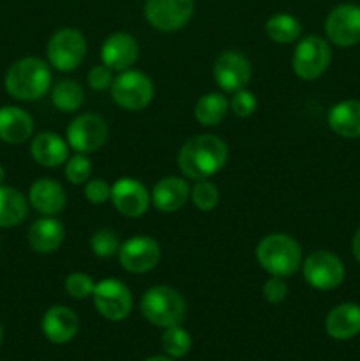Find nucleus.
Segmentation results:
<instances>
[{"label": "nucleus", "mask_w": 360, "mask_h": 361, "mask_svg": "<svg viewBox=\"0 0 360 361\" xmlns=\"http://www.w3.org/2000/svg\"><path fill=\"white\" fill-rule=\"evenodd\" d=\"M228 162V145L214 134L189 137L176 155V166L184 178L205 180L217 175Z\"/></svg>", "instance_id": "nucleus-1"}, {"label": "nucleus", "mask_w": 360, "mask_h": 361, "mask_svg": "<svg viewBox=\"0 0 360 361\" xmlns=\"http://www.w3.org/2000/svg\"><path fill=\"white\" fill-rule=\"evenodd\" d=\"M4 85L18 101H37L52 90V66L37 56H25L7 69Z\"/></svg>", "instance_id": "nucleus-2"}, {"label": "nucleus", "mask_w": 360, "mask_h": 361, "mask_svg": "<svg viewBox=\"0 0 360 361\" xmlns=\"http://www.w3.org/2000/svg\"><path fill=\"white\" fill-rule=\"evenodd\" d=\"M256 259L268 275L286 279L302 267V247L293 236L272 233L258 243Z\"/></svg>", "instance_id": "nucleus-3"}, {"label": "nucleus", "mask_w": 360, "mask_h": 361, "mask_svg": "<svg viewBox=\"0 0 360 361\" xmlns=\"http://www.w3.org/2000/svg\"><path fill=\"white\" fill-rule=\"evenodd\" d=\"M140 309L145 319L159 328L180 324L186 317V300L169 286H154L147 289L140 300Z\"/></svg>", "instance_id": "nucleus-4"}, {"label": "nucleus", "mask_w": 360, "mask_h": 361, "mask_svg": "<svg viewBox=\"0 0 360 361\" xmlns=\"http://www.w3.org/2000/svg\"><path fill=\"white\" fill-rule=\"evenodd\" d=\"M87 39L78 28H60L49 37L46 44L48 63L60 73L78 69L87 55Z\"/></svg>", "instance_id": "nucleus-5"}, {"label": "nucleus", "mask_w": 360, "mask_h": 361, "mask_svg": "<svg viewBox=\"0 0 360 361\" xmlns=\"http://www.w3.org/2000/svg\"><path fill=\"white\" fill-rule=\"evenodd\" d=\"M112 97L116 106L127 111H140L145 109L154 99V83L150 78L141 71L127 69L122 71L113 80Z\"/></svg>", "instance_id": "nucleus-6"}, {"label": "nucleus", "mask_w": 360, "mask_h": 361, "mask_svg": "<svg viewBox=\"0 0 360 361\" xmlns=\"http://www.w3.org/2000/svg\"><path fill=\"white\" fill-rule=\"evenodd\" d=\"M332 49L328 41L320 35H306L296 42L293 53V73L304 81H314L328 69Z\"/></svg>", "instance_id": "nucleus-7"}, {"label": "nucleus", "mask_w": 360, "mask_h": 361, "mask_svg": "<svg viewBox=\"0 0 360 361\" xmlns=\"http://www.w3.org/2000/svg\"><path fill=\"white\" fill-rule=\"evenodd\" d=\"M304 281L318 291H332L339 288L346 277L341 257L330 250H314L302 261Z\"/></svg>", "instance_id": "nucleus-8"}, {"label": "nucleus", "mask_w": 360, "mask_h": 361, "mask_svg": "<svg viewBox=\"0 0 360 361\" xmlns=\"http://www.w3.org/2000/svg\"><path fill=\"white\" fill-rule=\"evenodd\" d=\"M109 127L101 115L83 113L67 126L66 141L76 154H92L108 141Z\"/></svg>", "instance_id": "nucleus-9"}, {"label": "nucleus", "mask_w": 360, "mask_h": 361, "mask_svg": "<svg viewBox=\"0 0 360 361\" xmlns=\"http://www.w3.org/2000/svg\"><path fill=\"white\" fill-rule=\"evenodd\" d=\"M92 300L97 312L113 323L126 319L134 305L131 289L116 279H102L97 282L92 293Z\"/></svg>", "instance_id": "nucleus-10"}, {"label": "nucleus", "mask_w": 360, "mask_h": 361, "mask_svg": "<svg viewBox=\"0 0 360 361\" xmlns=\"http://www.w3.org/2000/svg\"><path fill=\"white\" fill-rule=\"evenodd\" d=\"M194 0H147L145 20L161 32H176L194 16Z\"/></svg>", "instance_id": "nucleus-11"}, {"label": "nucleus", "mask_w": 360, "mask_h": 361, "mask_svg": "<svg viewBox=\"0 0 360 361\" xmlns=\"http://www.w3.org/2000/svg\"><path fill=\"white\" fill-rule=\"evenodd\" d=\"M116 256L120 267L129 274H148L161 261V247L150 236L138 235L126 240Z\"/></svg>", "instance_id": "nucleus-12"}, {"label": "nucleus", "mask_w": 360, "mask_h": 361, "mask_svg": "<svg viewBox=\"0 0 360 361\" xmlns=\"http://www.w3.org/2000/svg\"><path fill=\"white\" fill-rule=\"evenodd\" d=\"M325 32L332 44L349 48L360 42V6L339 4L325 20Z\"/></svg>", "instance_id": "nucleus-13"}, {"label": "nucleus", "mask_w": 360, "mask_h": 361, "mask_svg": "<svg viewBox=\"0 0 360 361\" xmlns=\"http://www.w3.org/2000/svg\"><path fill=\"white\" fill-rule=\"evenodd\" d=\"M214 80L222 92L242 90L253 78V66L240 51H224L214 62Z\"/></svg>", "instance_id": "nucleus-14"}, {"label": "nucleus", "mask_w": 360, "mask_h": 361, "mask_svg": "<svg viewBox=\"0 0 360 361\" xmlns=\"http://www.w3.org/2000/svg\"><path fill=\"white\" fill-rule=\"evenodd\" d=\"M112 203L120 215L129 219L141 217L150 208L152 197L147 187L136 178L124 176L112 185Z\"/></svg>", "instance_id": "nucleus-15"}, {"label": "nucleus", "mask_w": 360, "mask_h": 361, "mask_svg": "<svg viewBox=\"0 0 360 361\" xmlns=\"http://www.w3.org/2000/svg\"><path fill=\"white\" fill-rule=\"evenodd\" d=\"M138 56H140V44L127 32L108 35L101 46L102 63L119 73L131 69L136 63Z\"/></svg>", "instance_id": "nucleus-16"}, {"label": "nucleus", "mask_w": 360, "mask_h": 361, "mask_svg": "<svg viewBox=\"0 0 360 361\" xmlns=\"http://www.w3.org/2000/svg\"><path fill=\"white\" fill-rule=\"evenodd\" d=\"M42 334L53 344H67L80 330V319L73 309L66 305H53L42 316Z\"/></svg>", "instance_id": "nucleus-17"}, {"label": "nucleus", "mask_w": 360, "mask_h": 361, "mask_svg": "<svg viewBox=\"0 0 360 361\" xmlns=\"http://www.w3.org/2000/svg\"><path fill=\"white\" fill-rule=\"evenodd\" d=\"M152 204L162 214H175L191 197V185L184 176H164L152 189Z\"/></svg>", "instance_id": "nucleus-18"}, {"label": "nucleus", "mask_w": 360, "mask_h": 361, "mask_svg": "<svg viewBox=\"0 0 360 361\" xmlns=\"http://www.w3.org/2000/svg\"><path fill=\"white\" fill-rule=\"evenodd\" d=\"M28 203L44 217H55L62 214L67 204L66 190L56 180L39 178L32 183L28 190Z\"/></svg>", "instance_id": "nucleus-19"}, {"label": "nucleus", "mask_w": 360, "mask_h": 361, "mask_svg": "<svg viewBox=\"0 0 360 361\" xmlns=\"http://www.w3.org/2000/svg\"><path fill=\"white\" fill-rule=\"evenodd\" d=\"M34 134V118L18 106L0 108V140L9 145H21Z\"/></svg>", "instance_id": "nucleus-20"}, {"label": "nucleus", "mask_w": 360, "mask_h": 361, "mask_svg": "<svg viewBox=\"0 0 360 361\" xmlns=\"http://www.w3.org/2000/svg\"><path fill=\"white\" fill-rule=\"evenodd\" d=\"M28 245L37 254H53L66 240V228L55 217L37 219L28 229Z\"/></svg>", "instance_id": "nucleus-21"}, {"label": "nucleus", "mask_w": 360, "mask_h": 361, "mask_svg": "<svg viewBox=\"0 0 360 361\" xmlns=\"http://www.w3.org/2000/svg\"><path fill=\"white\" fill-rule=\"evenodd\" d=\"M32 159L44 168H59L69 159V145L55 133H41L30 143Z\"/></svg>", "instance_id": "nucleus-22"}, {"label": "nucleus", "mask_w": 360, "mask_h": 361, "mask_svg": "<svg viewBox=\"0 0 360 361\" xmlns=\"http://www.w3.org/2000/svg\"><path fill=\"white\" fill-rule=\"evenodd\" d=\"M325 330L335 341H349L360 334V305L341 303L328 312Z\"/></svg>", "instance_id": "nucleus-23"}, {"label": "nucleus", "mask_w": 360, "mask_h": 361, "mask_svg": "<svg viewBox=\"0 0 360 361\" xmlns=\"http://www.w3.org/2000/svg\"><path fill=\"white\" fill-rule=\"evenodd\" d=\"M328 127L341 137H360V101L349 99L332 106L328 111Z\"/></svg>", "instance_id": "nucleus-24"}, {"label": "nucleus", "mask_w": 360, "mask_h": 361, "mask_svg": "<svg viewBox=\"0 0 360 361\" xmlns=\"http://www.w3.org/2000/svg\"><path fill=\"white\" fill-rule=\"evenodd\" d=\"M28 201L14 187L0 185V228H16L27 219Z\"/></svg>", "instance_id": "nucleus-25"}, {"label": "nucleus", "mask_w": 360, "mask_h": 361, "mask_svg": "<svg viewBox=\"0 0 360 361\" xmlns=\"http://www.w3.org/2000/svg\"><path fill=\"white\" fill-rule=\"evenodd\" d=\"M229 111V101L221 92H210L201 95L194 104V118L203 127H215L226 118Z\"/></svg>", "instance_id": "nucleus-26"}, {"label": "nucleus", "mask_w": 360, "mask_h": 361, "mask_svg": "<svg viewBox=\"0 0 360 361\" xmlns=\"http://www.w3.org/2000/svg\"><path fill=\"white\" fill-rule=\"evenodd\" d=\"M265 34L272 42L277 44H292L302 35V25L293 14L277 13L270 16L265 23Z\"/></svg>", "instance_id": "nucleus-27"}, {"label": "nucleus", "mask_w": 360, "mask_h": 361, "mask_svg": "<svg viewBox=\"0 0 360 361\" xmlns=\"http://www.w3.org/2000/svg\"><path fill=\"white\" fill-rule=\"evenodd\" d=\"M85 101L83 88L74 80H62L52 88V102L59 111L74 113Z\"/></svg>", "instance_id": "nucleus-28"}, {"label": "nucleus", "mask_w": 360, "mask_h": 361, "mask_svg": "<svg viewBox=\"0 0 360 361\" xmlns=\"http://www.w3.org/2000/svg\"><path fill=\"white\" fill-rule=\"evenodd\" d=\"M161 344L169 358H182L193 348V338H191L189 331L184 330L180 324H175V326L164 328Z\"/></svg>", "instance_id": "nucleus-29"}, {"label": "nucleus", "mask_w": 360, "mask_h": 361, "mask_svg": "<svg viewBox=\"0 0 360 361\" xmlns=\"http://www.w3.org/2000/svg\"><path fill=\"white\" fill-rule=\"evenodd\" d=\"M191 201L200 212H212L219 204V189L210 178L196 180L191 187Z\"/></svg>", "instance_id": "nucleus-30"}, {"label": "nucleus", "mask_w": 360, "mask_h": 361, "mask_svg": "<svg viewBox=\"0 0 360 361\" xmlns=\"http://www.w3.org/2000/svg\"><path fill=\"white\" fill-rule=\"evenodd\" d=\"M120 245H122V242H120L119 235L109 228L97 229L90 238L92 254L97 257H102V259L116 256V254H119Z\"/></svg>", "instance_id": "nucleus-31"}, {"label": "nucleus", "mask_w": 360, "mask_h": 361, "mask_svg": "<svg viewBox=\"0 0 360 361\" xmlns=\"http://www.w3.org/2000/svg\"><path fill=\"white\" fill-rule=\"evenodd\" d=\"M64 175H66L67 182L73 183V185H83V183H87L92 176V162L87 157V154L71 155L66 161Z\"/></svg>", "instance_id": "nucleus-32"}, {"label": "nucleus", "mask_w": 360, "mask_h": 361, "mask_svg": "<svg viewBox=\"0 0 360 361\" xmlns=\"http://www.w3.org/2000/svg\"><path fill=\"white\" fill-rule=\"evenodd\" d=\"M66 293L74 300H87L90 298L92 293L95 289L94 279L83 271H74V274L67 275L66 282H64Z\"/></svg>", "instance_id": "nucleus-33"}, {"label": "nucleus", "mask_w": 360, "mask_h": 361, "mask_svg": "<svg viewBox=\"0 0 360 361\" xmlns=\"http://www.w3.org/2000/svg\"><path fill=\"white\" fill-rule=\"evenodd\" d=\"M258 108V99L253 92L246 90H236L233 92L232 99H229V111L239 118H249Z\"/></svg>", "instance_id": "nucleus-34"}, {"label": "nucleus", "mask_w": 360, "mask_h": 361, "mask_svg": "<svg viewBox=\"0 0 360 361\" xmlns=\"http://www.w3.org/2000/svg\"><path fill=\"white\" fill-rule=\"evenodd\" d=\"M263 298L267 300L272 305H279L286 300L288 296V284H286L284 277H275V275H270V279H267L263 284Z\"/></svg>", "instance_id": "nucleus-35"}, {"label": "nucleus", "mask_w": 360, "mask_h": 361, "mask_svg": "<svg viewBox=\"0 0 360 361\" xmlns=\"http://www.w3.org/2000/svg\"><path fill=\"white\" fill-rule=\"evenodd\" d=\"M85 197L92 204H102L112 197V185L102 178H90L85 183Z\"/></svg>", "instance_id": "nucleus-36"}, {"label": "nucleus", "mask_w": 360, "mask_h": 361, "mask_svg": "<svg viewBox=\"0 0 360 361\" xmlns=\"http://www.w3.org/2000/svg\"><path fill=\"white\" fill-rule=\"evenodd\" d=\"M113 80H115V78H113V71L109 69L108 66H104V63H101V66H94L90 71H88L87 81H88V87H90L92 90H97V92L108 90V88L112 87Z\"/></svg>", "instance_id": "nucleus-37"}, {"label": "nucleus", "mask_w": 360, "mask_h": 361, "mask_svg": "<svg viewBox=\"0 0 360 361\" xmlns=\"http://www.w3.org/2000/svg\"><path fill=\"white\" fill-rule=\"evenodd\" d=\"M352 252H353V256H355V259L360 263V228L356 229V233H355V235H353Z\"/></svg>", "instance_id": "nucleus-38"}, {"label": "nucleus", "mask_w": 360, "mask_h": 361, "mask_svg": "<svg viewBox=\"0 0 360 361\" xmlns=\"http://www.w3.org/2000/svg\"><path fill=\"white\" fill-rule=\"evenodd\" d=\"M145 361H175V360L169 358V356H152V358H148Z\"/></svg>", "instance_id": "nucleus-39"}, {"label": "nucleus", "mask_w": 360, "mask_h": 361, "mask_svg": "<svg viewBox=\"0 0 360 361\" xmlns=\"http://www.w3.org/2000/svg\"><path fill=\"white\" fill-rule=\"evenodd\" d=\"M4 180H6V169L0 164V185H4Z\"/></svg>", "instance_id": "nucleus-40"}, {"label": "nucleus", "mask_w": 360, "mask_h": 361, "mask_svg": "<svg viewBox=\"0 0 360 361\" xmlns=\"http://www.w3.org/2000/svg\"><path fill=\"white\" fill-rule=\"evenodd\" d=\"M2 338H4V331H2V326H0V345H2Z\"/></svg>", "instance_id": "nucleus-41"}]
</instances>
